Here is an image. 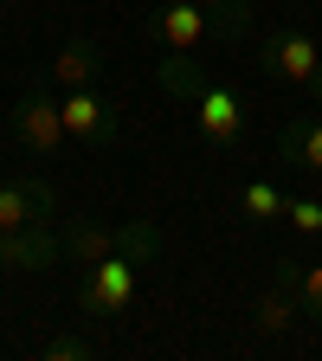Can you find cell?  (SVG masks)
Segmentation results:
<instances>
[{"instance_id":"obj_8","label":"cell","mask_w":322,"mask_h":361,"mask_svg":"<svg viewBox=\"0 0 322 361\" xmlns=\"http://www.w3.org/2000/svg\"><path fill=\"white\" fill-rule=\"evenodd\" d=\"M58 200L45 180H0V233H13V226H52Z\"/></svg>"},{"instance_id":"obj_19","label":"cell","mask_w":322,"mask_h":361,"mask_svg":"<svg viewBox=\"0 0 322 361\" xmlns=\"http://www.w3.org/2000/svg\"><path fill=\"white\" fill-rule=\"evenodd\" d=\"M284 219L297 226L303 239H316V233H322V200H290V207H284Z\"/></svg>"},{"instance_id":"obj_16","label":"cell","mask_w":322,"mask_h":361,"mask_svg":"<svg viewBox=\"0 0 322 361\" xmlns=\"http://www.w3.org/2000/svg\"><path fill=\"white\" fill-rule=\"evenodd\" d=\"M206 20H213V39H225V45L252 32V7L245 0H206Z\"/></svg>"},{"instance_id":"obj_4","label":"cell","mask_w":322,"mask_h":361,"mask_svg":"<svg viewBox=\"0 0 322 361\" xmlns=\"http://www.w3.org/2000/svg\"><path fill=\"white\" fill-rule=\"evenodd\" d=\"M194 116H200V142L213 155H233L245 142V97L239 90H225V84H206L200 97H194Z\"/></svg>"},{"instance_id":"obj_11","label":"cell","mask_w":322,"mask_h":361,"mask_svg":"<svg viewBox=\"0 0 322 361\" xmlns=\"http://www.w3.org/2000/svg\"><path fill=\"white\" fill-rule=\"evenodd\" d=\"M297 323H303V297H297V284L271 278L264 297L252 303V329H258V336H290Z\"/></svg>"},{"instance_id":"obj_3","label":"cell","mask_w":322,"mask_h":361,"mask_svg":"<svg viewBox=\"0 0 322 361\" xmlns=\"http://www.w3.org/2000/svg\"><path fill=\"white\" fill-rule=\"evenodd\" d=\"M116 129H123L116 97H104L97 84L65 90V135H71V142H84V149H110V142H116Z\"/></svg>"},{"instance_id":"obj_13","label":"cell","mask_w":322,"mask_h":361,"mask_svg":"<svg viewBox=\"0 0 322 361\" xmlns=\"http://www.w3.org/2000/svg\"><path fill=\"white\" fill-rule=\"evenodd\" d=\"M155 78H161L168 97H180V104H194L200 90H206V71H200V59H194V52H168V59L155 65Z\"/></svg>"},{"instance_id":"obj_1","label":"cell","mask_w":322,"mask_h":361,"mask_svg":"<svg viewBox=\"0 0 322 361\" xmlns=\"http://www.w3.org/2000/svg\"><path fill=\"white\" fill-rule=\"evenodd\" d=\"M13 142L26 155H39V161H52L65 149V104L52 97V84H32L13 104Z\"/></svg>"},{"instance_id":"obj_12","label":"cell","mask_w":322,"mask_h":361,"mask_svg":"<svg viewBox=\"0 0 322 361\" xmlns=\"http://www.w3.org/2000/svg\"><path fill=\"white\" fill-rule=\"evenodd\" d=\"M278 155L303 174H322V116H290L278 129Z\"/></svg>"},{"instance_id":"obj_5","label":"cell","mask_w":322,"mask_h":361,"mask_svg":"<svg viewBox=\"0 0 322 361\" xmlns=\"http://www.w3.org/2000/svg\"><path fill=\"white\" fill-rule=\"evenodd\" d=\"M142 32L161 45V52H200L213 39V20H206V0H174V7H155L142 20Z\"/></svg>"},{"instance_id":"obj_7","label":"cell","mask_w":322,"mask_h":361,"mask_svg":"<svg viewBox=\"0 0 322 361\" xmlns=\"http://www.w3.org/2000/svg\"><path fill=\"white\" fill-rule=\"evenodd\" d=\"M65 258L58 226H13L0 233V271H52Z\"/></svg>"},{"instance_id":"obj_17","label":"cell","mask_w":322,"mask_h":361,"mask_svg":"<svg viewBox=\"0 0 322 361\" xmlns=\"http://www.w3.org/2000/svg\"><path fill=\"white\" fill-rule=\"evenodd\" d=\"M90 355H97V342H90V336H52V342H45V361H90Z\"/></svg>"},{"instance_id":"obj_21","label":"cell","mask_w":322,"mask_h":361,"mask_svg":"<svg viewBox=\"0 0 322 361\" xmlns=\"http://www.w3.org/2000/svg\"><path fill=\"white\" fill-rule=\"evenodd\" d=\"M0 7H20V0H0Z\"/></svg>"},{"instance_id":"obj_10","label":"cell","mask_w":322,"mask_h":361,"mask_svg":"<svg viewBox=\"0 0 322 361\" xmlns=\"http://www.w3.org/2000/svg\"><path fill=\"white\" fill-rule=\"evenodd\" d=\"M104 71V45L97 39H65L58 45V59L45 65V84H58V90H84V84H97Z\"/></svg>"},{"instance_id":"obj_18","label":"cell","mask_w":322,"mask_h":361,"mask_svg":"<svg viewBox=\"0 0 322 361\" xmlns=\"http://www.w3.org/2000/svg\"><path fill=\"white\" fill-rule=\"evenodd\" d=\"M297 297H303V316H309V323H322V264H303Z\"/></svg>"},{"instance_id":"obj_20","label":"cell","mask_w":322,"mask_h":361,"mask_svg":"<svg viewBox=\"0 0 322 361\" xmlns=\"http://www.w3.org/2000/svg\"><path fill=\"white\" fill-rule=\"evenodd\" d=\"M303 90H309V97H316V104H322V65H316V71H309V84H303Z\"/></svg>"},{"instance_id":"obj_9","label":"cell","mask_w":322,"mask_h":361,"mask_svg":"<svg viewBox=\"0 0 322 361\" xmlns=\"http://www.w3.org/2000/svg\"><path fill=\"white\" fill-rule=\"evenodd\" d=\"M58 245H65V264L90 271L97 258H110V252H116V226L90 219V213H71V219H65V233H58Z\"/></svg>"},{"instance_id":"obj_14","label":"cell","mask_w":322,"mask_h":361,"mask_svg":"<svg viewBox=\"0 0 322 361\" xmlns=\"http://www.w3.org/2000/svg\"><path fill=\"white\" fill-rule=\"evenodd\" d=\"M284 194L271 188V180H252V188H239V213H245V226H271V219H284Z\"/></svg>"},{"instance_id":"obj_15","label":"cell","mask_w":322,"mask_h":361,"mask_svg":"<svg viewBox=\"0 0 322 361\" xmlns=\"http://www.w3.org/2000/svg\"><path fill=\"white\" fill-rule=\"evenodd\" d=\"M116 252L129 258V264H155V252H161V233L149 219H129V226H116Z\"/></svg>"},{"instance_id":"obj_2","label":"cell","mask_w":322,"mask_h":361,"mask_svg":"<svg viewBox=\"0 0 322 361\" xmlns=\"http://www.w3.org/2000/svg\"><path fill=\"white\" fill-rule=\"evenodd\" d=\"M129 297H135V264H129L123 252L97 258V264L78 278V310H84V316H97V323L123 316V310H129Z\"/></svg>"},{"instance_id":"obj_6","label":"cell","mask_w":322,"mask_h":361,"mask_svg":"<svg viewBox=\"0 0 322 361\" xmlns=\"http://www.w3.org/2000/svg\"><path fill=\"white\" fill-rule=\"evenodd\" d=\"M258 65H264V78H278V84H309V71L322 65V52H316L309 32H297V26H271L264 45H258Z\"/></svg>"}]
</instances>
